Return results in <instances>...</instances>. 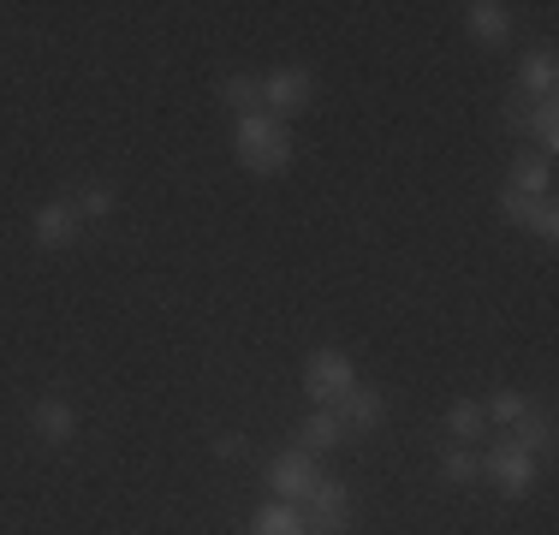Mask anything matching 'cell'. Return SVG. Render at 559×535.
Wrapping results in <instances>:
<instances>
[{
  "label": "cell",
  "instance_id": "1",
  "mask_svg": "<svg viewBox=\"0 0 559 535\" xmlns=\"http://www.w3.org/2000/svg\"><path fill=\"white\" fill-rule=\"evenodd\" d=\"M357 387V369L352 357L334 352V345H322V352H310V364H304V393L316 399V411H334L345 393Z\"/></svg>",
  "mask_w": 559,
  "mask_h": 535
},
{
  "label": "cell",
  "instance_id": "2",
  "mask_svg": "<svg viewBox=\"0 0 559 535\" xmlns=\"http://www.w3.org/2000/svg\"><path fill=\"white\" fill-rule=\"evenodd\" d=\"M304 535H352V488L345 482H316L304 500Z\"/></svg>",
  "mask_w": 559,
  "mask_h": 535
},
{
  "label": "cell",
  "instance_id": "3",
  "mask_svg": "<svg viewBox=\"0 0 559 535\" xmlns=\"http://www.w3.org/2000/svg\"><path fill=\"white\" fill-rule=\"evenodd\" d=\"M483 471L500 482L506 500H524V494H536V452H524L518 440H500V447L483 459Z\"/></svg>",
  "mask_w": 559,
  "mask_h": 535
},
{
  "label": "cell",
  "instance_id": "4",
  "mask_svg": "<svg viewBox=\"0 0 559 535\" xmlns=\"http://www.w3.org/2000/svg\"><path fill=\"white\" fill-rule=\"evenodd\" d=\"M310 96H316V78L304 72V66H280V72L262 78V114H274V119L304 114Z\"/></svg>",
  "mask_w": 559,
  "mask_h": 535
},
{
  "label": "cell",
  "instance_id": "5",
  "mask_svg": "<svg viewBox=\"0 0 559 535\" xmlns=\"http://www.w3.org/2000/svg\"><path fill=\"white\" fill-rule=\"evenodd\" d=\"M316 482H322V471H316V459L304 447L298 452H280V459L269 464V488H274V500H286V506H304Z\"/></svg>",
  "mask_w": 559,
  "mask_h": 535
},
{
  "label": "cell",
  "instance_id": "6",
  "mask_svg": "<svg viewBox=\"0 0 559 535\" xmlns=\"http://www.w3.org/2000/svg\"><path fill=\"white\" fill-rule=\"evenodd\" d=\"M334 417L345 435H364V428H381V417H388V399L376 393V387H352V393L334 405Z\"/></svg>",
  "mask_w": 559,
  "mask_h": 535
},
{
  "label": "cell",
  "instance_id": "7",
  "mask_svg": "<svg viewBox=\"0 0 559 535\" xmlns=\"http://www.w3.org/2000/svg\"><path fill=\"white\" fill-rule=\"evenodd\" d=\"M31 428H36V440H48V447H66V440L78 435V411L66 405L60 393H48V399H36Z\"/></svg>",
  "mask_w": 559,
  "mask_h": 535
},
{
  "label": "cell",
  "instance_id": "8",
  "mask_svg": "<svg viewBox=\"0 0 559 535\" xmlns=\"http://www.w3.org/2000/svg\"><path fill=\"white\" fill-rule=\"evenodd\" d=\"M31 233H36V245H43V250H66L78 238V209L72 203H43V209H36V221H31Z\"/></svg>",
  "mask_w": 559,
  "mask_h": 535
},
{
  "label": "cell",
  "instance_id": "9",
  "mask_svg": "<svg viewBox=\"0 0 559 535\" xmlns=\"http://www.w3.org/2000/svg\"><path fill=\"white\" fill-rule=\"evenodd\" d=\"M464 31H471L476 43L500 48L506 36H512V12H506L500 0H471V7H464Z\"/></svg>",
  "mask_w": 559,
  "mask_h": 535
},
{
  "label": "cell",
  "instance_id": "10",
  "mask_svg": "<svg viewBox=\"0 0 559 535\" xmlns=\"http://www.w3.org/2000/svg\"><path fill=\"white\" fill-rule=\"evenodd\" d=\"M554 84H559L554 48H536V54H524V60H518V96H542V102H548Z\"/></svg>",
  "mask_w": 559,
  "mask_h": 535
},
{
  "label": "cell",
  "instance_id": "11",
  "mask_svg": "<svg viewBox=\"0 0 559 535\" xmlns=\"http://www.w3.org/2000/svg\"><path fill=\"white\" fill-rule=\"evenodd\" d=\"M506 191H518V197H548V191H554V160H548V155H518Z\"/></svg>",
  "mask_w": 559,
  "mask_h": 535
},
{
  "label": "cell",
  "instance_id": "12",
  "mask_svg": "<svg viewBox=\"0 0 559 535\" xmlns=\"http://www.w3.org/2000/svg\"><path fill=\"white\" fill-rule=\"evenodd\" d=\"M280 131H286V119H274V114H238V126H233V150L238 155H250V150H262V143H274Z\"/></svg>",
  "mask_w": 559,
  "mask_h": 535
},
{
  "label": "cell",
  "instance_id": "13",
  "mask_svg": "<svg viewBox=\"0 0 559 535\" xmlns=\"http://www.w3.org/2000/svg\"><path fill=\"white\" fill-rule=\"evenodd\" d=\"M250 535H304V506L269 500L257 518H250Z\"/></svg>",
  "mask_w": 559,
  "mask_h": 535
},
{
  "label": "cell",
  "instance_id": "14",
  "mask_svg": "<svg viewBox=\"0 0 559 535\" xmlns=\"http://www.w3.org/2000/svg\"><path fill=\"white\" fill-rule=\"evenodd\" d=\"M298 440H304V452H328V447H340V440H345V428H340L334 411H310L304 428H298Z\"/></svg>",
  "mask_w": 559,
  "mask_h": 535
},
{
  "label": "cell",
  "instance_id": "15",
  "mask_svg": "<svg viewBox=\"0 0 559 535\" xmlns=\"http://www.w3.org/2000/svg\"><path fill=\"white\" fill-rule=\"evenodd\" d=\"M238 160H245V167L257 173V179H274V173H286V167H292V138L280 131L274 143H262V150H250V155H238Z\"/></svg>",
  "mask_w": 559,
  "mask_h": 535
},
{
  "label": "cell",
  "instance_id": "16",
  "mask_svg": "<svg viewBox=\"0 0 559 535\" xmlns=\"http://www.w3.org/2000/svg\"><path fill=\"white\" fill-rule=\"evenodd\" d=\"M483 428H488V417H483V405H476V399H459V405L447 411V435L459 440V447L483 440Z\"/></svg>",
  "mask_w": 559,
  "mask_h": 535
},
{
  "label": "cell",
  "instance_id": "17",
  "mask_svg": "<svg viewBox=\"0 0 559 535\" xmlns=\"http://www.w3.org/2000/svg\"><path fill=\"white\" fill-rule=\"evenodd\" d=\"M221 96L233 102L238 114H257V107H262V78H245V72H233V78L221 84Z\"/></svg>",
  "mask_w": 559,
  "mask_h": 535
},
{
  "label": "cell",
  "instance_id": "18",
  "mask_svg": "<svg viewBox=\"0 0 559 535\" xmlns=\"http://www.w3.org/2000/svg\"><path fill=\"white\" fill-rule=\"evenodd\" d=\"M483 417L512 428V423H524V417H530V399H524V393H512V387H500V393L488 399V411H483Z\"/></svg>",
  "mask_w": 559,
  "mask_h": 535
},
{
  "label": "cell",
  "instance_id": "19",
  "mask_svg": "<svg viewBox=\"0 0 559 535\" xmlns=\"http://www.w3.org/2000/svg\"><path fill=\"white\" fill-rule=\"evenodd\" d=\"M476 471H483V459H476V447H452L441 459V476L452 482V488H464V482H476Z\"/></svg>",
  "mask_w": 559,
  "mask_h": 535
},
{
  "label": "cell",
  "instance_id": "20",
  "mask_svg": "<svg viewBox=\"0 0 559 535\" xmlns=\"http://www.w3.org/2000/svg\"><path fill=\"white\" fill-rule=\"evenodd\" d=\"M524 126L536 131V143H542V150H554V143H559V107H554V102H536V107H530V119H524Z\"/></svg>",
  "mask_w": 559,
  "mask_h": 535
},
{
  "label": "cell",
  "instance_id": "21",
  "mask_svg": "<svg viewBox=\"0 0 559 535\" xmlns=\"http://www.w3.org/2000/svg\"><path fill=\"white\" fill-rule=\"evenodd\" d=\"M512 440L524 452H548L554 447V428H548V417H524V423H512Z\"/></svg>",
  "mask_w": 559,
  "mask_h": 535
},
{
  "label": "cell",
  "instance_id": "22",
  "mask_svg": "<svg viewBox=\"0 0 559 535\" xmlns=\"http://www.w3.org/2000/svg\"><path fill=\"white\" fill-rule=\"evenodd\" d=\"M78 214H90V221H108V214H114V191H108V185H90V191H78Z\"/></svg>",
  "mask_w": 559,
  "mask_h": 535
},
{
  "label": "cell",
  "instance_id": "23",
  "mask_svg": "<svg viewBox=\"0 0 559 535\" xmlns=\"http://www.w3.org/2000/svg\"><path fill=\"white\" fill-rule=\"evenodd\" d=\"M542 197H518V191H500V221H512V226H530V214H536Z\"/></svg>",
  "mask_w": 559,
  "mask_h": 535
},
{
  "label": "cell",
  "instance_id": "24",
  "mask_svg": "<svg viewBox=\"0 0 559 535\" xmlns=\"http://www.w3.org/2000/svg\"><path fill=\"white\" fill-rule=\"evenodd\" d=\"M530 233H536V238H559V209L548 203V197L536 203V214H530Z\"/></svg>",
  "mask_w": 559,
  "mask_h": 535
},
{
  "label": "cell",
  "instance_id": "25",
  "mask_svg": "<svg viewBox=\"0 0 559 535\" xmlns=\"http://www.w3.org/2000/svg\"><path fill=\"white\" fill-rule=\"evenodd\" d=\"M215 459H245V435H215Z\"/></svg>",
  "mask_w": 559,
  "mask_h": 535
},
{
  "label": "cell",
  "instance_id": "26",
  "mask_svg": "<svg viewBox=\"0 0 559 535\" xmlns=\"http://www.w3.org/2000/svg\"><path fill=\"white\" fill-rule=\"evenodd\" d=\"M524 119H530V107H524V96H512V102H506V126H524Z\"/></svg>",
  "mask_w": 559,
  "mask_h": 535
}]
</instances>
